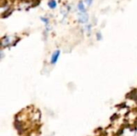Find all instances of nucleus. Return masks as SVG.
I'll use <instances>...</instances> for the list:
<instances>
[{
	"instance_id": "f257e3e1",
	"label": "nucleus",
	"mask_w": 137,
	"mask_h": 136,
	"mask_svg": "<svg viewBox=\"0 0 137 136\" xmlns=\"http://www.w3.org/2000/svg\"><path fill=\"white\" fill-rule=\"evenodd\" d=\"M59 56V51L57 50V51H55V53L52 54V57H51V62H52V63H55V62H57Z\"/></svg>"
},
{
	"instance_id": "f03ea898",
	"label": "nucleus",
	"mask_w": 137,
	"mask_h": 136,
	"mask_svg": "<svg viewBox=\"0 0 137 136\" xmlns=\"http://www.w3.org/2000/svg\"><path fill=\"white\" fill-rule=\"evenodd\" d=\"M48 6L51 7V8H55L56 7V2L54 1V0H51L49 2H48Z\"/></svg>"
},
{
	"instance_id": "7ed1b4c3",
	"label": "nucleus",
	"mask_w": 137,
	"mask_h": 136,
	"mask_svg": "<svg viewBox=\"0 0 137 136\" xmlns=\"http://www.w3.org/2000/svg\"><path fill=\"white\" fill-rule=\"evenodd\" d=\"M78 7H79V9H80V11H82V12H84L85 11V8L83 7V4L82 3V2H80V4L78 5Z\"/></svg>"
},
{
	"instance_id": "20e7f679",
	"label": "nucleus",
	"mask_w": 137,
	"mask_h": 136,
	"mask_svg": "<svg viewBox=\"0 0 137 136\" xmlns=\"http://www.w3.org/2000/svg\"><path fill=\"white\" fill-rule=\"evenodd\" d=\"M86 1H87V2L88 3V5H91V2H92V0H86Z\"/></svg>"
},
{
	"instance_id": "39448f33",
	"label": "nucleus",
	"mask_w": 137,
	"mask_h": 136,
	"mask_svg": "<svg viewBox=\"0 0 137 136\" xmlns=\"http://www.w3.org/2000/svg\"><path fill=\"white\" fill-rule=\"evenodd\" d=\"M98 38L100 39V35H99V34H98Z\"/></svg>"
}]
</instances>
